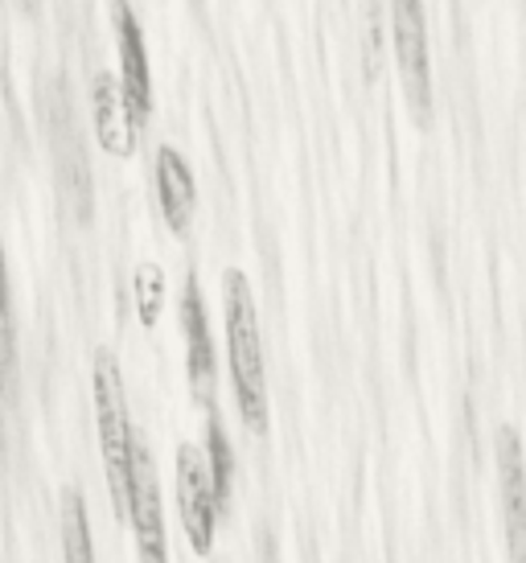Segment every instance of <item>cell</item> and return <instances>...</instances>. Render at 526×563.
Here are the masks:
<instances>
[{
  "instance_id": "5bb4252c",
  "label": "cell",
  "mask_w": 526,
  "mask_h": 563,
  "mask_svg": "<svg viewBox=\"0 0 526 563\" xmlns=\"http://www.w3.org/2000/svg\"><path fill=\"white\" fill-rule=\"evenodd\" d=\"M132 292H136V313L144 325H156L161 300H165V272L156 264H140L132 272Z\"/></svg>"
},
{
  "instance_id": "3957f363",
  "label": "cell",
  "mask_w": 526,
  "mask_h": 563,
  "mask_svg": "<svg viewBox=\"0 0 526 563\" xmlns=\"http://www.w3.org/2000/svg\"><path fill=\"white\" fill-rule=\"evenodd\" d=\"M391 33H395V58L403 70V91L412 99L419 120L432 108V58H428V25L419 0H399L391 9Z\"/></svg>"
},
{
  "instance_id": "30bf717a",
  "label": "cell",
  "mask_w": 526,
  "mask_h": 563,
  "mask_svg": "<svg viewBox=\"0 0 526 563\" xmlns=\"http://www.w3.org/2000/svg\"><path fill=\"white\" fill-rule=\"evenodd\" d=\"M95 132H99V144L116 157H128L136 148V128L128 120V108L111 70L95 75Z\"/></svg>"
},
{
  "instance_id": "7c38bea8",
  "label": "cell",
  "mask_w": 526,
  "mask_h": 563,
  "mask_svg": "<svg viewBox=\"0 0 526 563\" xmlns=\"http://www.w3.org/2000/svg\"><path fill=\"white\" fill-rule=\"evenodd\" d=\"M63 563H95L87 501H83L78 489L63 494Z\"/></svg>"
},
{
  "instance_id": "277c9868",
  "label": "cell",
  "mask_w": 526,
  "mask_h": 563,
  "mask_svg": "<svg viewBox=\"0 0 526 563\" xmlns=\"http://www.w3.org/2000/svg\"><path fill=\"white\" fill-rule=\"evenodd\" d=\"M128 522L136 534L140 563H169V539H165V518H161V489L149 461V449L132 440V485H128Z\"/></svg>"
},
{
  "instance_id": "5b68a950",
  "label": "cell",
  "mask_w": 526,
  "mask_h": 563,
  "mask_svg": "<svg viewBox=\"0 0 526 563\" xmlns=\"http://www.w3.org/2000/svg\"><path fill=\"white\" fill-rule=\"evenodd\" d=\"M111 21H116V42H120V75H116V87H120V99H124L128 108V120L140 132L144 120H149V111H153V75H149L144 33H140V16L132 13V4H116Z\"/></svg>"
},
{
  "instance_id": "6da1fadb",
  "label": "cell",
  "mask_w": 526,
  "mask_h": 563,
  "mask_svg": "<svg viewBox=\"0 0 526 563\" xmlns=\"http://www.w3.org/2000/svg\"><path fill=\"white\" fill-rule=\"evenodd\" d=\"M222 297H227V350H231V383L239 399V416L251 432H267V378H263V342L260 317L251 280L231 267L222 276Z\"/></svg>"
},
{
  "instance_id": "52a82bcc",
  "label": "cell",
  "mask_w": 526,
  "mask_h": 563,
  "mask_svg": "<svg viewBox=\"0 0 526 563\" xmlns=\"http://www.w3.org/2000/svg\"><path fill=\"white\" fill-rule=\"evenodd\" d=\"M182 333H186L189 391L201 407H215V342H210V317H206L198 276H186V288H182Z\"/></svg>"
},
{
  "instance_id": "ba28073f",
  "label": "cell",
  "mask_w": 526,
  "mask_h": 563,
  "mask_svg": "<svg viewBox=\"0 0 526 563\" xmlns=\"http://www.w3.org/2000/svg\"><path fill=\"white\" fill-rule=\"evenodd\" d=\"M156 194H161V214L169 222V231L173 235H186L189 219L198 210V181H194L189 161L173 144L156 148Z\"/></svg>"
},
{
  "instance_id": "7a4b0ae2",
  "label": "cell",
  "mask_w": 526,
  "mask_h": 563,
  "mask_svg": "<svg viewBox=\"0 0 526 563\" xmlns=\"http://www.w3.org/2000/svg\"><path fill=\"white\" fill-rule=\"evenodd\" d=\"M95 423H99V453L108 465V485L120 518L128 515V485H132V420H128V399H124V375L111 350H95Z\"/></svg>"
},
{
  "instance_id": "8fae6325",
  "label": "cell",
  "mask_w": 526,
  "mask_h": 563,
  "mask_svg": "<svg viewBox=\"0 0 526 563\" xmlns=\"http://www.w3.org/2000/svg\"><path fill=\"white\" fill-rule=\"evenodd\" d=\"M17 387V329H13V284H9V260L0 243V391L13 395Z\"/></svg>"
},
{
  "instance_id": "4fadbf2b",
  "label": "cell",
  "mask_w": 526,
  "mask_h": 563,
  "mask_svg": "<svg viewBox=\"0 0 526 563\" xmlns=\"http://www.w3.org/2000/svg\"><path fill=\"white\" fill-rule=\"evenodd\" d=\"M210 465H206V477H210V494H215L218 510L231 501V473H234V453H231V440L222 432V420L210 411Z\"/></svg>"
},
{
  "instance_id": "8992f818",
  "label": "cell",
  "mask_w": 526,
  "mask_h": 563,
  "mask_svg": "<svg viewBox=\"0 0 526 563\" xmlns=\"http://www.w3.org/2000/svg\"><path fill=\"white\" fill-rule=\"evenodd\" d=\"M177 510H182V527H186L189 548L198 555L215 551V518L218 501L210 494V477H206V456L194 444L177 449Z\"/></svg>"
},
{
  "instance_id": "9c48e42d",
  "label": "cell",
  "mask_w": 526,
  "mask_h": 563,
  "mask_svg": "<svg viewBox=\"0 0 526 563\" xmlns=\"http://www.w3.org/2000/svg\"><path fill=\"white\" fill-rule=\"evenodd\" d=\"M497 477H502V510H506V534H511V560L523 563L526 485H523V440H518L514 428H502V437H497Z\"/></svg>"
}]
</instances>
